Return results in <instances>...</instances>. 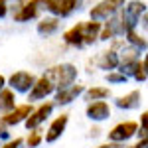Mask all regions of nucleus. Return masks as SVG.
<instances>
[{"instance_id": "nucleus-1", "label": "nucleus", "mask_w": 148, "mask_h": 148, "mask_svg": "<svg viewBox=\"0 0 148 148\" xmlns=\"http://www.w3.org/2000/svg\"><path fill=\"white\" fill-rule=\"evenodd\" d=\"M99 32H101V22H95V20H91V22H79L63 34V40L69 46L83 47V46L93 44L99 38Z\"/></svg>"}, {"instance_id": "nucleus-2", "label": "nucleus", "mask_w": 148, "mask_h": 148, "mask_svg": "<svg viewBox=\"0 0 148 148\" xmlns=\"http://www.w3.org/2000/svg\"><path fill=\"white\" fill-rule=\"evenodd\" d=\"M44 77L56 89H63V87L75 83V79H77V67L71 65V63H59V65H53V67L46 69Z\"/></svg>"}, {"instance_id": "nucleus-3", "label": "nucleus", "mask_w": 148, "mask_h": 148, "mask_svg": "<svg viewBox=\"0 0 148 148\" xmlns=\"http://www.w3.org/2000/svg\"><path fill=\"white\" fill-rule=\"evenodd\" d=\"M123 8H125V10H123V14H121L119 18H121V24H123V32L126 34V32H130V30H136L138 22H140V16L146 14V4L140 2V0H132V2L125 4Z\"/></svg>"}, {"instance_id": "nucleus-4", "label": "nucleus", "mask_w": 148, "mask_h": 148, "mask_svg": "<svg viewBox=\"0 0 148 148\" xmlns=\"http://www.w3.org/2000/svg\"><path fill=\"white\" fill-rule=\"evenodd\" d=\"M83 0H42V8L53 14L56 18H65L77 10Z\"/></svg>"}, {"instance_id": "nucleus-5", "label": "nucleus", "mask_w": 148, "mask_h": 148, "mask_svg": "<svg viewBox=\"0 0 148 148\" xmlns=\"http://www.w3.org/2000/svg\"><path fill=\"white\" fill-rule=\"evenodd\" d=\"M123 6H125V0H103L91 8V20H95V22L109 20V18L116 16V12Z\"/></svg>"}, {"instance_id": "nucleus-6", "label": "nucleus", "mask_w": 148, "mask_h": 148, "mask_svg": "<svg viewBox=\"0 0 148 148\" xmlns=\"http://www.w3.org/2000/svg\"><path fill=\"white\" fill-rule=\"evenodd\" d=\"M34 83H36V77L30 71H16L8 79V85L12 87V91H18V93H28L34 87Z\"/></svg>"}, {"instance_id": "nucleus-7", "label": "nucleus", "mask_w": 148, "mask_h": 148, "mask_svg": "<svg viewBox=\"0 0 148 148\" xmlns=\"http://www.w3.org/2000/svg\"><path fill=\"white\" fill-rule=\"evenodd\" d=\"M136 130H138V126H136V123H132V121L119 123V125L109 132V142H121V144H123L125 140H128V138L134 136Z\"/></svg>"}, {"instance_id": "nucleus-8", "label": "nucleus", "mask_w": 148, "mask_h": 148, "mask_svg": "<svg viewBox=\"0 0 148 148\" xmlns=\"http://www.w3.org/2000/svg\"><path fill=\"white\" fill-rule=\"evenodd\" d=\"M32 111H34L32 103H26V105H16L10 113H6V116H2L0 121H2L6 126L20 125V123H24V121L30 116V113H32Z\"/></svg>"}, {"instance_id": "nucleus-9", "label": "nucleus", "mask_w": 148, "mask_h": 148, "mask_svg": "<svg viewBox=\"0 0 148 148\" xmlns=\"http://www.w3.org/2000/svg\"><path fill=\"white\" fill-rule=\"evenodd\" d=\"M51 111H53V103H42V105H40L38 109H34V111L30 113V116L24 121V123H26V128H28V130L38 128V126L51 114Z\"/></svg>"}, {"instance_id": "nucleus-10", "label": "nucleus", "mask_w": 148, "mask_h": 148, "mask_svg": "<svg viewBox=\"0 0 148 148\" xmlns=\"http://www.w3.org/2000/svg\"><path fill=\"white\" fill-rule=\"evenodd\" d=\"M42 10V0H28L22 6H18L14 12V20L16 22H30L32 18L38 16V12Z\"/></svg>"}, {"instance_id": "nucleus-11", "label": "nucleus", "mask_w": 148, "mask_h": 148, "mask_svg": "<svg viewBox=\"0 0 148 148\" xmlns=\"http://www.w3.org/2000/svg\"><path fill=\"white\" fill-rule=\"evenodd\" d=\"M85 113H87V116L91 121H99L101 123V121H107L111 116V107H109L107 101H91L87 105Z\"/></svg>"}, {"instance_id": "nucleus-12", "label": "nucleus", "mask_w": 148, "mask_h": 148, "mask_svg": "<svg viewBox=\"0 0 148 148\" xmlns=\"http://www.w3.org/2000/svg\"><path fill=\"white\" fill-rule=\"evenodd\" d=\"M53 91H56V87H53V85L42 75L40 79H36L34 87L28 91V93H30V99H28V101H40V99H46L47 95H51Z\"/></svg>"}, {"instance_id": "nucleus-13", "label": "nucleus", "mask_w": 148, "mask_h": 148, "mask_svg": "<svg viewBox=\"0 0 148 148\" xmlns=\"http://www.w3.org/2000/svg\"><path fill=\"white\" fill-rule=\"evenodd\" d=\"M83 91H85L83 85H67V87H63V89H57L56 103L57 105H69V103L75 101L79 95H83Z\"/></svg>"}, {"instance_id": "nucleus-14", "label": "nucleus", "mask_w": 148, "mask_h": 148, "mask_svg": "<svg viewBox=\"0 0 148 148\" xmlns=\"http://www.w3.org/2000/svg\"><path fill=\"white\" fill-rule=\"evenodd\" d=\"M67 123H69V116H67V114H59L56 121L49 125V128H47V132H46V142H47V144L56 142L57 138L65 132V126H67Z\"/></svg>"}, {"instance_id": "nucleus-15", "label": "nucleus", "mask_w": 148, "mask_h": 148, "mask_svg": "<svg viewBox=\"0 0 148 148\" xmlns=\"http://www.w3.org/2000/svg\"><path fill=\"white\" fill-rule=\"evenodd\" d=\"M121 73H125L126 77H128V75L134 77L138 83H144V81L148 79V75H146V59H144V57H138L136 61H132V63H130L128 67H125Z\"/></svg>"}, {"instance_id": "nucleus-16", "label": "nucleus", "mask_w": 148, "mask_h": 148, "mask_svg": "<svg viewBox=\"0 0 148 148\" xmlns=\"http://www.w3.org/2000/svg\"><path fill=\"white\" fill-rule=\"evenodd\" d=\"M123 34H125V32H123V24H121V18L113 16V18H109L107 26H105L101 32H99V40H113L114 36H123Z\"/></svg>"}, {"instance_id": "nucleus-17", "label": "nucleus", "mask_w": 148, "mask_h": 148, "mask_svg": "<svg viewBox=\"0 0 148 148\" xmlns=\"http://www.w3.org/2000/svg\"><path fill=\"white\" fill-rule=\"evenodd\" d=\"M140 99H142L140 91L134 89V91L126 93L125 97H119V99H116V107H119V109H125V111H130V109H136L138 105H140Z\"/></svg>"}, {"instance_id": "nucleus-18", "label": "nucleus", "mask_w": 148, "mask_h": 148, "mask_svg": "<svg viewBox=\"0 0 148 148\" xmlns=\"http://www.w3.org/2000/svg\"><path fill=\"white\" fill-rule=\"evenodd\" d=\"M57 28H59V18L56 16H51V18H42L40 22H38V34L40 36H51L57 32Z\"/></svg>"}, {"instance_id": "nucleus-19", "label": "nucleus", "mask_w": 148, "mask_h": 148, "mask_svg": "<svg viewBox=\"0 0 148 148\" xmlns=\"http://www.w3.org/2000/svg\"><path fill=\"white\" fill-rule=\"evenodd\" d=\"M99 67L107 69V71H113V69L119 67V53L116 51H103L101 57H99Z\"/></svg>"}, {"instance_id": "nucleus-20", "label": "nucleus", "mask_w": 148, "mask_h": 148, "mask_svg": "<svg viewBox=\"0 0 148 148\" xmlns=\"http://www.w3.org/2000/svg\"><path fill=\"white\" fill-rule=\"evenodd\" d=\"M16 107V95L12 89H2L0 91V113H10Z\"/></svg>"}, {"instance_id": "nucleus-21", "label": "nucleus", "mask_w": 148, "mask_h": 148, "mask_svg": "<svg viewBox=\"0 0 148 148\" xmlns=\"http://www.w3.org/2000/svg\"><path fill=\"white\" fill-rule=\"evenodd\" d=\"M85 95V101H105L107 97H111V89L107 87H91L89 91H83Z\"/></svg>"}, {"instance_id": "nucleus-22", "label": "nucleus", "mask_w": 148, "mask_h": 148, "mask_svg": "<svg viewBox=\"0 0 148 148\" xmlns=\"http://www.w3.org/2000/svg\"><path fill=\"white\" fill-rule=\"evenodd\" d=\"M125 38H126V42L134 47V49H138V51H144V49H146V38H144V36H140L136 30L126 32Z\"/></svg>"}, {"instance_id": "nucleus-23", "label": "nucleus", "mask_w": 148, "mask_h": 148, "mask_svg": "<svg viewBox=\"0 0 148 148\" xmlns=\"http://www.w3.org/2000/svg\"><path fill=\"white\" fill-rule=\"evenodd\" d=\"M42 132H40V130H38V128H34V130H32V134H30V136H28V146L30 148H38L40 146V142H42Z\"/></svg>"}, {"instance_id": "nucleus-24", "label": "nucleus", "mask_w": 148, "mask_h": 148, "mask_svg": "<svg viewBox=\"0 0 148 148\" xmlns=\"http://www.w3.org/2000/svg\"><path fill=\"white\" fill-rule=\"evenodd\" d=\"M126 77L125 73H116V71H109L107 73V81L109 83H126Z\"/></svg>"}, {"instance_id": "nucleus-25", "label": "nucleus", "mask_w": 148, "mask_h": 148, "mask_svg": "<svg viewBox=\"0 0 148 148\" xmlns=\"http://www.w3.org/2000/svg\"><path fill=\"white\" fill-rule=\"evenodd\" d=\"M22 144H24V140H22V138H14V140L6 142L4 146H0V148H22Z\"/></svg>"}, {"instance_id": "nucleus-26", "label": "nucleus", "mask_w": 148, "mask_h": 148, "mask_svg": "<svg viewBox=\"0 0 148 148\" xmlns=\"http://www.w3.org/2000/svg\"><path fill=\"white\" fill-rule=\"evenodd\" d=\"M8 14V0H0V18Z\"/></svg>"}, {"instance_id": "nucleus-27", "label": "nucleus", "mask_w": 148, "mask_h": 148, "mask_svg": "<svg viewBox=\"0 0 148 148\" xmlns=\"http://www.w3.org/2000/svg\"><path fill=\"white\" fill-rule=\"evenodd\" d=\"M97 148H123V144L121 142H107V144H101Z\"/></svg>"}, {"instance_id": "nucleus-28", "label": "nucleus", "mask_w": 148, "mask_h": 148, "mask_svg": "<svg viewBox=\"0 0 148 148\" xmlns=\"http://www.w3.org/2000/svg\"><path fill=\"white\" fill-rule=\"evenodd\" d=\"M0 138H8V130H6V125L0 121Z\"/></svg>"}, {"instance_id": "nucleus-29", "label": "nucleus", "mask_w": 148, "mask_h": 148, "mask_svg": "<svg viewBox=\"0 0 148 148\" xmlns=\"http://www.w3.org/2000/svg\"><path fill=\"white\" fill-rule=\"evenodd\" d=\"M148 146V142H146V138H142L138 144H134V146H130V148H146Z\"/></svg>"}, {"instance_id": "nucleus-30", "label": "nucleus", "mask_w": 148, "mask_h": 148, "mask_svg": "<svg viewBox=\"0 0 148 148\" xmlns=\"http://www.w3.org/2000/svg\"><path fill=\"white\" fill-rule=\"evenodd\" d=\"M4 85H6V77H4V75H0V91L4 89Z\"/></svg>"}]
</instances>
